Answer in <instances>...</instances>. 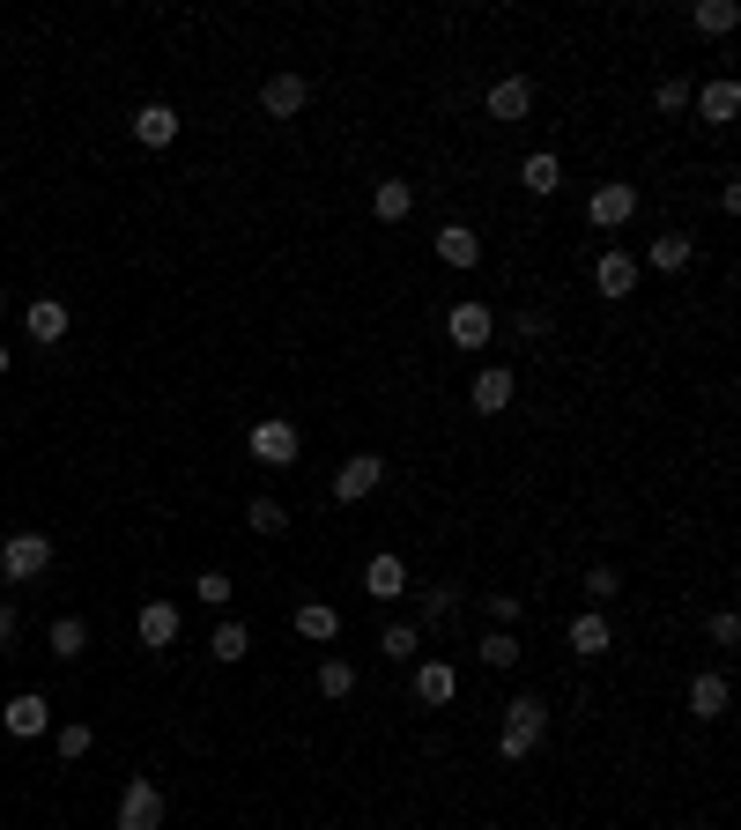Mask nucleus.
Returning a JSON list of instances; mask_svg holds the SVG:
<instances>
[{
    "label": "nucleus",
    "instance_id": "f257e3e1",
    "mask_svg": "<svg viewBox=\"0 0 741 830\" xmlns=\"http://www.w3.org/2000/svg\"><path fill=\"white\" fill-rule=\"evenodd\" d=\"M542 734H549V705L542 697H512V705H504V727H497V757L526 764L542 749Z\"/></svg>",
    "mask_w": 741,
    "mask_h": 830
},
{
    "label": "nucleus",
    "instance_id": "f03ea898",
    "mask_svg": "<svg viewBox=\"0 0 741 830\" xmlns=\"http://www.w3.org/2000/svg\"><path fill=\"white\" fill-rule=\"evenodd\" d=\"M296 453H304V438H296L290 415H268V423H252V460H260V467H290Z\"/></svg>",
    "mask_w": 741,
    "mask_h": 830
},
{
    "label": "nucleus",
    "instance_id": "7ed1b4c3",
    "mask_svg": "<svg viewBox=\"0 0 741 830\" xmlns=\"http://www.w3.org/2000/svg\"><path fill=\"white\" fill-rule=\"evenodd\" d=\"M119 830H164V786H156V779H126Z\"/></svg>",
    "mask_w": 741,
    "mask_h": 830
},
{
    "label": "nucleus",
    "instance_id": "20e7f679",
    "mask_svg": "<svg viewBox=\"0 0 741 830\" xmlns=\"http://www.w3.org/2000/svg\"><path fill=\"white\" fill-rule=\"evenodd\" d=\"M45 563H52V535H8V541H0V571H8L15 587L38 579Z\"/></svg>",
    "mask_w": 741,
    "mask_h": 830
},
{
    "label": "nucleus",
    "instance_id": "39448f33",
    "mask_svg": "<svg viewBox=\"0 0 741 830\" xmlns=\"http://www.w3.org/2000/svg\"><path fill=\"white\" fill-rule=\"evenodd\" d=\"M490 304H474V297H460V304H452V312H445V334H452V349H482L490 342Z\"/></svg>",
    "mask_w": 741,
    "mask_h": 830
},
{
    "label": "nucleus",
    "instance_id": "423d86ee",
    "mask_svg": "<svg viewBox=\"0 0 741 830\" xmlns=\"http://www.w3.org/2000/svg\"><path fill=\"white\" fill-rule=\"evenodd\" d=\"M378 483H386V460H378V453H356V460H342V475H334V497L356 505V497H370Z\"/></svg>",
    "mask_w": 741,
    "mask_h": 830
},
{
    "label": "nucleus",
    "instance_id": "0eeeda50",
    "mask_svg": "<svg viewBox=\"0 0 741 830\" xmlns=\"http://www.w3.org/2000/svg\"><path fill=\"white\" fill-rule=\"evenodd\" d=\"M304 97H312L304 74H268V82H260V112H268V120H296Z\"/></svg>",
    "mask_w": 741,
    "mask_h": 830
},
{
    "label": "nucleus",
    "instance_id": "6e6552de",
    "mask_svg": "<svg viewBox=\"0 0 741 830\" xmlns=\"http://www.w3.org/2000/svg\"><path fill=\"white\" fill-rule=\"evenodd\" d=\"M586 216L601 222V230H623V222L638 216V186H623V178H616V186H601V194H593V208H586Z\"/></svg>",
    "mask_w": 741,
    "mask_h": 830
},
{
    "label": "nucleus",
    "instance_id": "1a4fd4ad",
    "mask_svg": "<svg viewBox=\"0 0 741 830\" xmlns=\"http://www.w3.org/2000/svg\"><path fill=\"white\" fill-rule=\"evenodd\" d=\"M134 631H142L148 653H171V645H178V609H171V601H148V609L134 615Z\"/></svg>",
    "mask_w": 741,
    "mask_h": 830
},
{
    "label": "nucleus",
    "instance_id": "9d476101",
    "mask_svg": "<svg viewBox=\"0 0 741 830\" xmlns=\"http://www.w3.org/2000/svg\"><path fill=\"white\" fill-rule=\"evenodd\" d=\"M364 593H370V601H400V593H408V563H400L394 549H386V557H370L364 563Z\"/></svg>",
    "mask_w": 741,
    "mask_h": 830
},
{
    "label": "nucleus",
    "instance_id": "9b49d317",
    "mask_svg": "<svg viewBox=\"0 0 741 830\" xmlns=\"http://www.w3.org/2000/svg\"><path fill=\"white\" fill-rule=\"evenodd\" d=\"M23 326H30V342H38V349L67 342V304H60V297H38V304L23 312Z\"/></svg>",
    "mask_w": 741,
    "mask_h": 830
},
{
    "label": "nucleus",
    "instance_id": "f8f14e48",
    "mask_svg": "<svg viewBox=\"0 0 741 830\" xmlns=\"http://www.w3.org/2000/svg\"><path fill=\"white\" fill-rule=\"evenodd\" d=\"M134 142L142 148H171L178 142V112L171 104H142V112H134Z\"/></svg>",
    "mask_w": 741,
    "mask_h": 830
},
{
    "label": "nucleus",
    "instance_id": "ddd939ff",
    "mask_svg": "<svg viewBox=\"0 0 741 830\" xmlns=\"http://www.w3.org/2000/svg\"><path fill=\"white\" fill-rule=\"evenodd\" d=\"M512 393H519V378H512L504 364H490L482 378H474V393H468V401H474L482 415H504V408H512Z\"/></svg>",
    "mask_w": 741,
    "mask_h": 830
},
{
    "label": "nucleus",
    "instance_id": "4468645a",
    "mask_svg": "<svg viewBox=\"0 0 741 830\" xmlns=\"http://www.w3.org/2000/svg\"><path fill=\"white\" fill-rule=\"evenodd\" d=\"M526 112H534V82H526V74H504L490 90V120H526Z\"/></svg>",
    "mask_w": 741,
    "mask_h": 830
},
{
    "label": "nucleus",
    "instance_id": "2eb2a0df",
    "mask_svg": "<svg viewBox=\"0 0 741 830\" xmlns=\"http://www.w3.org/2000/svg\"><path fill=\"white\" fill-rule=\"evenodd\" d=\"M416 697H422V705H452V697H460L452 660H422V667H416Z\"/></svg>",
    "mask_w": 741,
    "mask_h": 830
},
{
    "label": "nucleus",
    "instance_id": "dca6fc26",
    "mask_svg": "<svg viewBox=\"0 0 741 830\" xmlns=\"http://www.w3.org/2000/svg\"><path fill=\"white\" fill-rule=\"evenodd\" d=\"M697 112H705L712 126H727V120L741 112V82H734V74H719V82H705V90H697Z\"/></svg>",
    "mask_w": 741,
    "mask_h": 830
},
{
    "label": "nucleus",
    "instance_id": "f3484780",
    "mask_svg": "<svg viewBox=\"0 0 741 830\" xmlns=\"http://www.w3.org/2000/svg\"><path fill=\"white\" fill-rule=\"evenodd\" d=\"M0 719H8V734H15V741H30V734H45V697H38V689H23V697H8V712H0Z\"/></svg>",
    "mask_w": 741,
    "mask_h": 830
},
{
    "label": "nucleus",
    "instance_id": "a211bd4d",
    "mask_svg": "<svg viewBox=\"0 0 741 830\" xmlns=\"http://www.w3.org/2000/svg\"><path fill=\"white\" fill-rule=\"evenodd\" d=\"M438 260L445 268H474V260H482V238H474L468 222H445L438 230Z\"/></svg>",
    "mask_w": 741,
    "mask_h": 830
},
{
    "label": "nucleus",
    "instance_id": "6ab92c4d",
    "mask_svg": "<svg viewBox=\"0 0 741 830\" xmlns=\"http://www.w3.org/2000/svg\"><path fill=\"white\" fill-rule=\"evenodd\" d=\"M593 282H601V297H630L638 290V260H630V252H601Z\"/></svg>",
    "mask_w": 741,
    "mask_h": 830
},
{
    "label": "nucleus",
    "instance_id": "aec40b11",
    "mask_svg": "<svg viewBox=\"0 0 741 830\" xmlns=\"http://www.w3.org/2000/svg\"><path fill=\"white\" fill-rule=\"evenodd\" d=\"M608 645H616V631H608V623H601V615H571V653H578V660H601V653H608Z\"/></svg>",
    "mask_w": 741,
    "mask_h": 830
},
{
    "label": "nucleus",
    "instance_id": "412c9836",
    "mask_svg": "<svg viewBox=\"0 0 741 830\" xmlns=\"http://www.w3.org/2000/svg\"><path fill=\"white\" fill-rule=\"evenodd\" d=\"M370 208H378V222H408V208H416V186H408V178H378Z\"/></svg>",
    "mask_w": 741,
    "mask_h": 830
},
{
    "label": "nucleus",
    "instance_id": "4be33fe9",
    "mask_svg": "<svg viewBox=\"0 0 741 830\" xmlns=\"http://www.w3.org/2000/svg\"><path fill=\"white\" fill-rule=\"evenodd\" d=\"M519 186H526V194H556V186H564V164H556L549 148H534V156L519 164Z\"/></svg>",
    "mask_w": 741,
    "mask_h": 830
},
{
    "label": "nucleus",
    "instance_id": "5701e85b",
    "mask_svg": "<svg viewBox=\"0 0 741 830\" xmlns=\"http://www.w3.org/2000/svg\"><path fill=\"white\" fill-rule=\"evenodd\" d=\"M690 712L697 719H719L727 712V675H690Z\"/></svg>",
    "mask_w": 741,
    "mask_h": 830
},
{
    "label": "nucleus",
    "instance_id": "b1692460",
    "mask_svg": "<svg viewBox=\"0 0 741 830\" xmlns=\"http://www.w3.org/2000/svg\"><path fill=\"white\" fill-rule=\"evenodd\" d=\"M90 653V623H82V615H60V623H52V660H82Z\"/></svg>",
    "mask_w": 741,
    "mask_h": 830
},
{
    "label": "nucleus",
    "instance_id": "393cba45",
    "mask_svg": "<svg viewBox=\"0 0 741 830\" xmlns=\"http://www.w3.org/2000/svg\"><path fill=\"white\" fill-rule=\"evenodd\" d=\"M334 631H342V615L326 609V601H304V609H296V637H312V645H326Z\"/></svg>",
    "mask_w": 741,
    "mask_h": 830
},
{
    "label": "nucleus",
    "instance_id": "a878e982",
    "mask_svg": "<svg viewBox=\"0 0 741 830\" xmlns=\"http://www.w3.org/2000/svg\"><path fill=\"white\" fill-rule=\"evenodd\" d=\"M645 260H653L660 274H682V268H690V238H682V230H667V238H653Z\"/></svg>",
    "mask_w": 741,
    "mask_h": 830
},
{
    "label": "nucleus",
    "instance_id": "bb28decb",
    "mask_svg": "<svg viewBox=\"0 0 741 830\" xmlns=\"http://www.w3.org/2000/svg\"><path fill=\"white\" fill-rule=\"evenodd\" d=\"M690 23L705 30V38H727V30L741 23V8H734V0H697V15H690Z\"/></svg>",
    "mask_w": 741,
    "mask_h": 830
},
{
    "label": "nucleus",
    "instance_id": "cd10ccee",
    "mask_svg": "<svg viewBox=\"0 0 741 830\" xmlns=\"http://www.w3.org/2000/svg\"><path fill=\"white\" fill-rule=\"evenodd\" d=\"M452 601H460V587H430L422 593V623L416 631H445V623H452Z\"/></svg>",
    "mask_w": 741,
    "mask_h": 830
},
{
    "label": "nucleus",
    "instance_id": "c85d7f7f",
    "mask_svg": "<svg viewBox=\"0 0 741 830\" xmlns=\"http://www.w3.org/2000/svg\"><path fill=\"white\" fill-rule=\"evenodd\" d=\"M246 645H252L246 623H216V637H208V653H216L222 667H230V660H246Z\"/></svg>",
    "mask_w": 741,
    "mask_h": 830
},
{
    "label": "nucleus",
    "instance_id": "c756f323",
    "mask_svg": "<svg viewBox=\"0 0 741 830\" xmlns=\"http://www.w3.org/2000/svg\"><path fill=\"white\" fill-rule=\"evenodd\" d=\"M378 653H386V660H416L422 653V631H416V623H394V631L378 637Z\"/></svg>",
    "mask_w": 741,
    "mask_h": 830
},
{
    "label": "nucleus",
    "instance_id": "7c9ffc66",
    "mask_svg": "<svg viewBox=\"0 0 741 830\" xmlns=\"http://www.w3.org/2000/svg\"><path fill=\"white\" fill-rule=\"evenodd\" d=\"M252 535H290V512H282V505H274V497H252Z\"/></svg>",
    "mask_w": 741,
    "mask_h": 830
},
{
    "label": "nucleus",
    "instance_id": "2f4dec72",
    "mask_svg": "<svg viewBox=\"0 0 741 830\" xmlns=\"http://www.w3.org/2000/svg\"><path fill=\"white\" fill-rule=\"evenodd\" d=\"M320 689L326 697H348V689H356V667H348V660H320Z\"/></svg>",
    "mask_w": 741,
    "mask_h": 830
},
{
    "label": "nucleus",
    "instance_id": "473e14b6",
    "mask_svg": "<svg viewBox=\"0 0 741 830\" xmlns=\"http://www.w3.org/2000/svg\"><path fill=\"white\" fill-rule=\"evenodd\" d=\"M90 741H97V734L82 727V719H67V727H60V757H67V764H82V757H90Z\"/></svg>",
    "mask_w": 741,
    "mask_h": 830
},
{
    "label": "nucleus",
    "instance_id": "72a5a7b5",
    "mask_svg": "<svg viewBox=\"0 0 741 830\" xmlns=\"http://www.w3.org/2000/svg\"><path fill=\"white\" fill-rule=\"evenodd\" d=\"M482 660H490V667H512V660H519V637H512V631H490V637H482Z\"/></svg>",
    "mask_w": 741,
    "mask_h": 830
},
{
    "label": "nucleus",
    "instance_id": "f704fd0d",
    "mask_svg": "<svg viewBox=\"0 0 741 830\" xmlns=\"http://www.w3.org/2000/svg\"><path fill=\"white\" fill-rule=\"evenodd\" d=\"M653 104H660V112H690V82H682V74H667L660 90H653Z\"/></svg>",
    "mask_w": 741,
    "mask_h": 830
},
{
    "label": "nucleus",
    "instance_id": "c9c22d12",
    "mask_svg": "<svg viewBox=\"0 0 741 830\" xmlns=\"http://www.w3.org/2000/svg\"><path fill=\"white\" fill-rule=\"evenodd\" d=\"M200 601H208V609H222V601H230V571H200Z\"/></svg>",
    "mask_w": 741,
    "mask_h": 830
},
{
    "label": "nucleus",
    "instance_id": "e433bc0d",
    "mask_svg": "<svg viewBox=\"0 0 741 830\" xmlns=\"http://www.w3.org/2000/svg\"><path fill=\"white\" fill-rule=\"evenodd\" d=\"M705 631H712V645H741V615H734V609H719Z\"/></svg>",
    "mask_w": 741,
    "mask_h": 830
},
{
    "label": "nucleus",
    "instance_id": "4c0bfd02",
    "mask_svg": "<svg viewBox=\"0 0 741 830\" xmlns=\"http://www.w3.org/2000/svg\"><path fill=\"white\" fill-rule=\"evenodd\" d=\"M586 593H593V601H616V571H608V563H593V571H586Z\"/></svg>",
    "mask_w": 741,
    "mask_h": 830
},
{
    "label": "nucleus",
    "instance_id": "58836bf2",
    "mask_svg": "<svg viewBox=\"0 0 741 830\" xmlns=\"http://www.w3.org/2000/svg\"><path fill=\"white\" fill-rule=\"evenodd\" d=\"M490 615L497 623H519V593H490Z\"/></svg>",
    "mask_w": 741,
    "mask_h": 830
},
{
    "label": "nucleus",
    "instance_id": "ea45409f",
    "mask_svg": "<svg viewBox=\"0 0 741 830\" xmlns=\"http://www.w3.org/2000/svg\"><path fill=\"white\" fill-rule=\"evenodd\" d=\"M15 645V601H0V653Z\"/></svg>",
    "mask_w": 741,
    "mask_h": 830
},
{
    "label": "nucleus",
    "instance_id": "a19ab883",
    "mask_svg": "<svg viewBox=\"0 0 741 830\" xmlns=\"http://www.w3.org/2000/svg\"><path fill=\"white\" fill-rule=\"evenodd\" d=\"M0 371H8V349H0Z\"/></svg>",
    "mask_w": 741,
    "mask_h": 830
},
{
    "label": "nucleus",
    "instance_id": "79ce46f5",
    "mask_svg": "<svg viewBox=\"0 0 741 830\" xmlns=\"http://www.w3.org/2000/svg\"><path fill=\"white\" fill-rule=\"evenodd\" d=\"M0 304H8V290H0Z\"/></svg>",
    "mask_w": 741,
    "mask_h": 830
},
{
    "label": "nucleus",
    "instance_id": "37998d69",
    "mask_svg": "<svg viewBox=\"0 0 741 830\" xmlns=\"http://www.w3.org/2000/svg\"><path fill=\"white\" fill-rule=\"evenodd\" d=\"M0 172H8V164H0Z\"/></svg>",
    "mask_w": 741,
    "mask_h": 830
}]
</instances>
